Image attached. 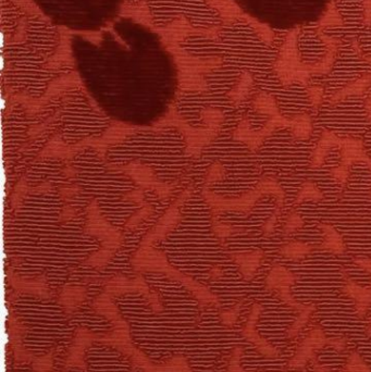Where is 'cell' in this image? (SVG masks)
Returning <instances> with one entry per match:
<instances>
[{"mask_svg":"<svg viewBox=\"0 0 371 372\" xmlns=\"http://www.w3.org/2000/svg\"><path fill=\"white\" fill-rule=\"evenodd\" d=\"M0 69H1V71L5 69V58H3V56L0 57Z\"/></svg>","mask_w":371,"mask_h":372,"instance_id":"cell-13","label":"cell"},{"mask_svg":"<svg viewBox=\"0 0 371 372\" xmlns=\"http://www.w3.org/2000/svg\"><path fill=\"white\" fill-rule=\"evenodd\" d=\"M292 221L291 222L290 220V221L287 222V227H285V232L290 233L294 231V229H296V227H302V221L298 216H293Z\"/></svg>","mask_w":371,"mask_h":372,"instance_id":"cell-9","label":"cell"},{"mask_svg":"<svg viewBox=\"0 0 371 372\" xmlns=\"http://www.w3.org/2000/svg\"><path fill=\"white\" fill-rule=\"evenodd\" d=\"M332 174L336 176V178H338L340 181L345 182L346 180H347L348 171L347 169L342 167V168H338L336 169V170H333Z\"/></svg>","mask_w":371,"mask_h":372,"instance_id":"cell-10","label":"cell"},{"mask_svg":"<svg viewBox=\"0 0 371 372\" xmlns=\"http://www.w3.org/2000/svg\"><path fill=\"white\" fill-rule=\"evenodd\" d=\"M258 100H260V106L256 107V109L260 110L262 113H269V115H279L278 113L277 105H275V100L272 97H269L267 95H262Z\"/></svg>","mask_w":371,"mask_h":372,"instance_id":"cell-6","label":"cell"},{"mask_svg":"<svg viewBox=\"0 0 371 372\" xmlns=\"http://www.w3.org/2000/svg\"><path fill=\"white\" fill-rule=\"evenodd\" d=\"M0 48H1V51L5 48V34H3V32L0 33Z\"/></svg>","mask_w":371,"mask_h":372,"instance_id":"cell-12","label":"cell"},{"mask_svg":"<svg viewBox=\"0 0 371 372\" xmlns=\"http://www.w3.org/2000/svg\"><path fill=\"white\" fill-rule=\"evenodd\" d=\"M292 128L294 136L298 138H307L311 133V121L308 115H298L292 120Z\"/></svg>","mask_w":371,"mask_h":372,"instance_id":"cell-3","label":"cell"},{"mask_svg":"<svg viewBox=\"0 0 371 372\" xmlns=\"http://www.w3.org/2000/svg\"><path fill=\"white\" fill-rule=\"evenodd\" d=\"M323 231L327 233V237L325 239V245L323 248L325 250H332L333 252H342L344 250V245L342 243V239L338 236V233L332 229V227H329V225H321Z\"/></svg>","mask_w":371,"mask_h":372,"instance_id":"cell-4","label":"cell"},{"mask_svg":"<svg viewBox=\"0 0 371 372\" xmlns=\"http://www.w3.org/2000/svg\"><path fill=\"white\" fill-rule=\"evenodd\" d=\"M1 107H3V109H5V100H1Z\"/></svg>","mask_w":371,"mask_h":372,"instance_id":"cell-14","label":"cell"},{"mask_svg":"<svg viewBox=\"0 0 371 372\" xmlns=\"http://www.w3.org/2000/svg\"><path fill=\"white\" fill-rule=\"evenodd\" d=\"M308 94H309L314 105H319V104H320L323 94V91L321 87H311V89H308Z\"/></svg>","mask_w":371,"mask_h":372,"instance_id":"cell-8","label":"cell"},{"mask_svg":"<svg viewBox=\"0 0 371 372\" xmlns=\"http://www.w3.org/2000/svg\"><path fill=\"white\" fill-rule=\"evenodd\" d=\"M321 197H323V194L318 191L317 187L314 184L306 183L302 185V192L298 195V202L302 201L304 198L318 199L321 198Z\"/></svg>","mask_w":371,"mask_h":372,"instance_id":"cell-7","label":"cell"},{"mask_svg":"<svg viewBox=\"0 0 371 372\" xmlns=\"http://www.w3.org/2000/svg\"><path fill=\"white\" fill-rule=\"evenodd\" d=\"M331 0H254L249 10L270 28H294L320 20Z\"/></svg>","mask_w":371,"mask_h":372,"instance_id":"cell-1","label":"cell"},{"mask_svg":"<svg viewBox=\"0 0 371 372\" xmlns=\"http://www.w3.org/2000/svg\"><path fill=\"white\" fill-rule=\"evenodd\" d=\"M310 250H310V246H307V245L300 244V243H292V244L287 245L285 248H283L281 250V254L287 256V257L296 259V258L305 256L306 254L310 252Z\"/></svg>","mask_w":371,"mask_h":372,"instance_id":"cell-5","label":"cell"},{"mask_svg":"<svg viewBox=\"0 0 371 372\" xmlns=\"http://www.w3.org/2000/svg\"><path fill=\"white\" fill-rule=\"evenodd\" d=\"M371 83V75L368 77H363V79L356 81L353 84L344 89L343 91H341L338 94H336L334 97L332 98V102H338V100H343L347 95L352 94H361V93L369 86Z\"/></svg>","mask_w":371,"mask_h":372,"instance_id":"cell-2","label":"cell"},{"mask_svg":"<svg viewBox=\"0 0 371 372\" xmlns=\"http://www.w3.org/2000/svg\"><path fill=\"white\" fill-rule=\"evenodd\" d=\"M356 263H359L361 267L365 268L371 272V260H356Z\"/></svg>","mask_w":371,"mask_h":372,"instance_id":"cell-11","label":"cell"}]
</instances>
